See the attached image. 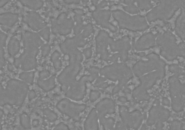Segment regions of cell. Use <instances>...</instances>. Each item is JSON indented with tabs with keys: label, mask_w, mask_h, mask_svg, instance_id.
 I'll return each instance as SVG.
<instances>
[{
	"label": "cell",
	"mask_w": 185,
	"mask_h": 130,
	"mask_svg": "<svg viewBox=\"0 0 185 130\" xmlns=\"http://www.w3.org/2000/svg\"><path fill=\"white\" fill-rule=\"evenodd\" d=\"M169 93L172 99V108L174 111H183L185 108V87L178 78L171 76L168 80Z\"/></svg>",
	"instance_id": "obj_1"
},
{
	"label": "cell",
	"mask_w": 185,
	"mask_h": 130,
	"mask_svg": "<svg viewBox=\"0 0 185 130\" xmlns=\"http://www.w3.org/2000/svg\"><path fill=\"white\" fill-rule=\"evenodd\" d=\"M119 112L123 124L127 128L138 129L140 128L143 120V115L138 110L129 112L125 106H120Z\"/></svg>",
	"instance_id": "obj_2"
},
{
	"label": "cell",
	"mask_w": 185,
	"mask_h": 130,
	"mask_svg": "<svg viewBox=\"0 0 185 130\" xmlns=\"http://www.w3.org/2000/svg\"><path fill=\"white\" fill-rule=\"evenodd\" d=\"M95 77L91 75L83 76L76 84H73L66 92V96L75 100H80L84 99L86 94L87 82L92 83L95 80Z\"/></svg>",
	"instance_id": "obj_3"
},
{
	"label": "cell",
	"mask_w": 185,
	"mask_h": 130,
	"mask_svg": "<svg viewBox=\"0 0 185 130\" xmlns=\"http://www.w3.org/2000/svg\"><path fill=\"white\" fill-rule=\"evenodd\" d=\"M58 110L74 119L76 121L80 120V115L86 109V105L82 104L78 105L74 103L68 99H63L57 105Z\"/></svg>",
	"instance_id": "obj_4"
},
{
	"label": "cell",
	"mask_w": 185,
	"mask_h": 130,
	"mask_svg": "<svg viewBox=\"0 0 185 130\" xmlns=\"http://www.w3.org/2000/svg\"><path fill=\"white\" fill-rule=\"evenodd\" d=\"M171 113L169 110L160 105L153 106L149 111L147 125L151 126L158 123H163L169 119Z\"/></svg>",
	"instance_id": "obj_5"
},
{
	"label": "cell",
	"mask_w": 185,
	"mask_h": 130,
	"mask_svg": "<svg viewBox=\"0 0 185 130\" xmlns=\"http://www.w3.org/2000/svg\"><path fill=\"white\" fill-rule=\"evenodd\" d=\"M95 109L98 114V117H105L106 115L115 112V103L112 99L105 98L97 103Z\"/></svg>",
	"instance_id": "obj_6"
},
{
	"label": "cell",
	"mask_w": 185,
	"mask_h": 130,
	"mask_svg": "<svg viewBox=\"0 0 185 130\" xmlns=\"http://www.w3.org/2000/svg\"><path fill=\"white\" fill-rule=\"evenodd\" d=\"M100 122L102 124L104 130H125V127L123 124L120 121L115 123L114 119L111 117H99Z\"/></svg>",
	"instance_id": "obj_7"
},
{
	"label": "cell",
	"mask_w": 185,
	"mask_h": 130,
	"mask_svg": "<svg viewBox=\"0 0 185 130\" xmlns=\"http://www.w3.org/2000/svg\"><path fill=\"white\" fill-rule=\"evenodd\" d=\"M98 115L95 108H93L88 116L84 123L85 130H98Z\"/></svg>",
	"instance_id": "obj_8"
},
{
	"label": "cell",
	"mask_w": 185,
	"mask_h": 130,
	"mask_svg": "<svg viewBox=\"0 0 185 130\" xmlns=\"http://www.w3.org/2000/svg\"><path fill=\"white\" fill-rule=\"evenodd\" d=\"M133 96L136 101H148L150 99V96L147 92V90L142 86H138L135 88L133 92Z\"/></svg>",
	"instance_id": "obj_9"
},
{
	"label": "cell",
	"mask_w": 185,
	"mask_h": 130,
	"mask_svg": "<svg viewBox=\"0 0 185 130\" xmlns=\"http://www.w3.org/2000/svg\"><path fill=\"white\" fill-rule=\"evenodd\" d=\"M18 20V16L13 14H6L0 16V23L3 25L12 26Z\"/></svg>",
	"instance_id": "obj_10"
},
{
	"label": "cell",
	"mask_w": 185,
	"mask_h": 130,
	"mask_svg": "<svg viewBox=\"0 0 185 130\" xmlns=\"http://www.w3.org/2000/svg\"><path fill=\"white\" fill-rule=\"evenodd\" d=\"M20 45L18 41L16 39H12L8 46V50L9 52L12 55H16L18 53L19 51Z\"/></svg>",
	"instance_id": "obj_11"
},
{
	"label": "cell",
	"mask_w": 185,
	"mask_h": 130,
	"mask_svg": "<svg viewBox=\"0 0 185 130\" xmlns=\"http://www.w3.org/2000/svg\"><path fill=\"white\" fill-rule=\"evenodd\" d=\"M170 130H185L184 124L180 120H175L171 123Z\"/></svg>",
	"instance_id": "obj_12"
},
{
	"label": "cell",
	"mask_w": 185,
	"mask_h": 130,
	"mask_svg": "<svg viewBox=\"0 0 185 130\" xmlns=\"http://www.w3.org/2000/svg\"><path fill=\"white\" fill-rule=\"evenodd\" d=\"M180 13L181 9H179L177 11H175V13L174 14L173 16L172 17V18H171L169 20H167V22L170 23V26L172 27V29H174L175 21H176V18H177V17H178L179 15L180 14Z\"/></svg>",
	"instance_id": "obj_13"
},
{
	"label": "cell",
	"mask_w": 185,
	"mask_h": 130,
	"mask_svg": "<svg viewBox=\"0 0 185 130\" xmlns=\"http://www.w3.org/2000/svg\"><path fill=\"white\" fill-rule=\"evenodd\" d=\"M101 79H98L95 85L97 86V87L105 89L106 88L108 87V83L106 82V80L104 79L101 78Z\"/></svg>",
	"instance_id": "obj_14"
},
{
	"label": "cell",
	"mask_w": 185,
	"mask_h": 130,
	"mask_svg": "<svg viewBox=\"0 0 185 130\" xmlns=\"http://www.w3.org/2000/svg\"><path fill=\"white\" fill-rule=\"evenodd\" d=\"M101 96V93L98 91H92L90 93V100L92 102L96 101Z\"/></svg>",
	"instance_id": "obj_15"
},
{
	"label": "cell",
	"mask_w": 185,
	"mask_h": 130,
	"mask_svg": "<svg viewBox=\"0 0 185 130\" xmlns=\"http://www.w3.org/2000/svg\"><path fill=\"white\" fill-rule=\"evenodd\" d=\"M45 114L47 116L48 119L51 121H53L56 120L57 118L56 115L53 112L49 110H46L45 111Z\"/></svg>",
	"instance_id": "obj_16"
},
{
	"label": "cell",
	"mask_w": 185,
	"mask_h": 130,
	"mask_svg": "<svg viewBox=\"0 0 185 130\" xmlns=\"http://www.w3.org/2000/svg\"><path fill=\"white\" fill-rule=\"evenodd\" d=\"M21 122L23 126L26 128H30V123L29 118L27 116V115L23 114L21 116Z\"/></svg>",
	"instance_id": "obj_17"
},
{
	"label": "cell",
	"mask_w": 185,
	"mask_h": 130,
	"mask_svg": "<svg viewBox=\"0 0 185 130\" xmlns=\"http://www.w3.org/2000/svg\"><path fill=\"white\" fill-rule=\"evenodd\" d=\"M21 79H24L26 81H27L29 83L32 82L33 79V73H23L21 74L20 76Z\"/></svg>",
	"instance_id": "obj_18"
},
{
	"label": "cell",
	"mask_w": 185,
	"mask_h": 130,
	"mask_svg": "<svg viewBox=\"0 0 185 130\" xmlns=\"http://www.w3.org/2000/svg\"><path fill=\"white\" fill-rule=\"evenodd\" d=\"M54 130H70L68 128V126L64 124H60L58 125Z\"/></svg>",
	"instance_id": "obj_19"
},
{
	"label": "cell",
	"mask_w": 185,
	"mask_h": 130,
	"mask_svg": "<svg viewBox=\"0 0 185 130\" xmlns=\"http://www.w3.org/2000/svg\"><path fill=\"white\" fill-rule=\"evenodd\" d=\"M50 51V47L46 45L43 48V55H46L48 54V53Z\"/></svg>",
	"instance_id": "obj_20"
},
{
	"label": "cell",
	"mask_w": 185,
	"mask_h": 130,
	"mask_svg": "<svg viewBox=\"0 0 185 130\" xmlns=\"http://www.w3.org/2000/svg\"><path fill=\"white\" fill-rule=\"evenodd\" d=\"M41 35L43 36V38L45 39L46 40H48V31L47 29H45L44 30L41 32Z\"/></svg>",
	"instance_id": "obj_21"
},
{
	"label": "cell",
	"mask_w": 185,
	"mask_h": 130,
	"mask_svg": "<svg viewBox=\"0 0 185 130\" xmlns=\"http://www.w3.org/2000/svg\"><path fill=\"white\" fill-rule=\"evenodd\" d=\"M162 104L164 105L169 106L170 105V101L167 98L164 97L162 99Z\"/></svg>",
	"instance_id": "obj_22"
},
{
	"label": "cell",
	"mask_w": 185,
	"mask_h": 130,
	"mask_svg": "<svg viewBox=\"0 0 185 130\" xmlns=\"http://www.w3.org/2000/svg\"><path fill=\"white\" fill-rule=\"evenodd\" d=\"M118 101L121 102V103H125L128 101L127 99L124 96H120L118 98Z\"/></svg>",
	"instance_id": "obj_23"
},
{
	"label": "cell",
	"mask_w": 185,
	"mask_h": 130,
	"mask_svg": "<svg viewBox=\"0 0 185 130\" xmlns=\"http://www.w3.org/2000/svg\"><path fill=\"white\" fill-rule=\"evenodd\" d=\"M48 75H49V73L46 71H43L41 73L40 76L41 78H45Z\"/></svg>",
	"instance_id": "obj_24"
},
{
	"label": "cell",
	"mask_w": 185,
	"mask_h": 130,
	"mask_svg": "<svg viewBox=\"0 0 185 130\" xmlns=\"http://www.w3.org/2000/svg\"><path fill=\"white\" fill-rule=\"evenodd\" d=\"M35 96V93H34V92L33 91H31V92H30V94H29V98L30 99H33V98H34V97Z\"/></svg>",
	"instance_id": "obj_25"
},
{
	"label": "cell",
	"mask_w": 185,
	"mask_h": 130,
	"mask_svg": "<svg viewBox=\"0 0 185 130\" xmlns=\"http://www.w3.org/2000/svg\"><path fill=\"white\" fill-rule=\"evenodd\" d=\"M124 93H131V90L129 89V88H125L124 90Z\"/></svg>",
	"instance_id": "obj_26"
},
{
	"label": "cell",
	"mask_w": 185,
	"mask_h": 130,
	"mask_svg": "<svg viewBox=\"0 0 185 130\" xmlns=\"http://www.w3.org/2000/svg\"><path fill=\"white\" fill-rule=\"evenodd\" d=\"M146 129H147V126L146 124H143L141 130H146Z\"/></svg>",
	"instance_id": "obj_27"
},
{
	"label": "cell",
	"mask_w": 185,
	"mask_h": 130,
	"mask_svg": "<svg viewBox=\"0 0 185 130\" xmlns=\"http://www.w3.org/2000/svg\"><path fill=\"white\" fill-rule=\"evenodd\" d=\"M154 104H155L156 105H160V101L158 100H156Z\"/></svg>",
	"instance_id": "obj_28"
},
{
	"label": "cell",
	"mask_w": 185,
	"mask_h": 130,
	"mask_svg": "<svg viewBox=\"0 0 185 130\" xmlns=\"http://www.w3.org/2000/svg\"><path fill=\"white\" fill-rule=\"evenodd\" d=\"M154 130H163V128H155V129Z\"/></svg>",
	"instance_id": "obj_29"
}]
</instances>
